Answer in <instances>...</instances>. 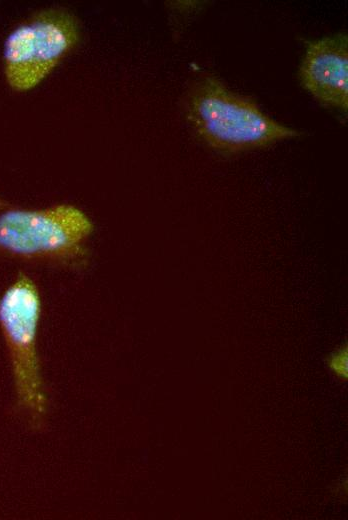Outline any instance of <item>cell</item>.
I'll use <instances>...</instances> for the list:
<instances>
[{
  "mask_svg": "<svg viewBox=\"0 0 348 520\" xmlns=\"http://www.w3.org/2000/svg\"><path fill=\"white\" fill-rule=\"evenodd\" d=\"M41 297L34 280L20 272L0 296V329L7 347L19 408L38 426L47 399L37 351Z\"/></svg>",
  "mask_w": 348,
  "mask_h": 520,
  "instance_id": "3957f363",
  "label": "cell"
},
{
  "mask_svg": "<svg viewBox=\"0 0 348 520\" xmlns=\"http://www.w3.org/2000/svg\"><path fill=\"white\" fill-rule=\"evenodd\" d=\"M299 77L303 87L320 103L347 112V34L338 33L307 42Z\"/></svg>",
  "mask_w": 348,
  "mask_h": 520,
  "instance_id": "5b68a950",
  "label": "cell"
},
{
  "mask_svg": "<svg viewBox=\"0 0 348 520\" xmlns=\"http://www.w3.org/2000/svg\"><path fill=\"white\" fill-rule=\"evenodd\" d=\"M94 230L89 216L72 204L40 209L7 207L0 211V255L65 268L88 260Z\"/></svg>",
  "mask_w": 348,
  "mask_h": 520,
  "instance_id": "6da1fadb",
  "label": "cell"
},
{
  "mask_svg": "<svg viewBox=\"0 0 348 520\" xmlns=\"http://www.w3.org/2000/svg\"><path fill=\"white\" fill-rule=\"evenodd\" d=\"M332 366L339 373L346 372V351L342 350L334 356Z\"/></svg>",
  "mask_w": 348,
  "mask_h": 520,
  "instance_id": "8992f818",
  "label": "cell"
},
{
  "mask_svg": "<svg viewBox=\"0 0 348 520\" xmlns=\"http://www.w3.org/2000/svg\"><path fill=\"white\" fill-rule=\"evenodd\" d=\"M78 19L63 8L40 10L15 26L3 45L8 86L26 92L38 86L76 46Z\"/></svg>",
  "mask_w": 348,
  "mask_h": 520,
  "instance_id": "277c9868",
  "label": "cell"
},
{
  "mask_svg": "<svg viewBox=\"0 0 348 520\" xmlns=\"http://www.w3.org/2000/svg\"><path fill=\"white\" fill-rule=\"evenodd\" d=\"M187 119L212 148L237 153L302 135L266 115L253 101L229 90L213 76L195 84L187 101Z\"/></svg>",
  "mask_w": 348,
  "mask_h": 520,
  "instance_id": "7a4b0ae2",
  "label": "cell"
}]
</instances>
